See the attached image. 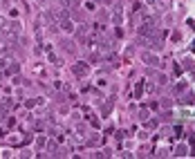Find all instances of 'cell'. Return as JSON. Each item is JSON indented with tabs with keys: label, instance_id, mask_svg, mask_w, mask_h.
Instances as JSON below:
<instances>
[{
	"label": "cell",
	"instance_id": "cell-15",
	"mask_svg": "<svg viewBox=\"0 0 195 159\" xmlns=\"http://www.w3.org/2000/svg\"><path fill=\"white\" fill-rule=\"evenodd\" d=\"M173 132H175V137H182V126H175Z\"/></svg>",
	"mask_w": 195,
	"mask_h": 159
},
{
	"label": "cell",
	"instance_id": "cell-2",
	"mask_svg": "<svg viewBox=\"0 0 195 159\" xmlns=\"http://www.w3.org/2000/svg\"><path fill=\"white\" fill-rule=\"evenodd\" d=\"M88 70H90L88 63H76V65H72V72H74L76 76H85V74H88Z\"/></svg>",
	"mask_w": 195,
	"mask_h": 159
},
{
	"label": "cell",
	"instance_id": "cell-12",
	"mask_svg": "<svg viewBox=\"0 0 195 159\" xmlns=\"http://www.w3.org/2000/svg\"><path fill=\"white\" fill-rule=\"evenodd\" d=\"M184 90H186V85H184V83H177V85H175V92H177V94L184 92Z\"/></svg>",
	"mask_w": 195,
	"mask_h": 159
},
{
	"label": "cell",
	"instance_id": "cell-11",
	"mask_svg": "<svg viewBox=\"0 0 195 159\" xmlns=\"http://www.w3.org/2000/svg\"><path fill=\"white\" fill-rule=\"evenodd\" d=\"M168 0H157V7H162V9H168Z\"/></svg>",
	"mask_w": 195,
	"mask_h": 159
},
{
	"label": "cell",
	"instance_id": "cell-18",
	"mask_svg": "<svg viewBox=\"0 0 195 159\" xmlns=\"http://www.w3.org/2000/svg\"><path fill=\"white\" fill-rule=\"evenodd\" d=\"M191 49H193V52H195V41H193V43H191Z\"/></svg>",
	"mask_w": 195,
	"mask_h": 159
},
{
	"label": "cell",
	"instance_id": "cell-4",
	"mask_svg": "<svg viewBox=\"0 0 195 159\" xmlns=\"http://www.w3.org/2000/svg\"><path fill=\"white\" fill-rule=\"evenodd\" d=\"M59 27H61V29H65V31H74V22H72L70 18H63V20L59 22Z\"/></svg>",
	"mask_w": 195,
	"mask_h": 159
},
{
	"label": "cell",
	"instance_id": "cell-8",
	"mask_svg": "<svg viewBox=\"0 0 195 159\" xmlns=\"http://www.w3.org/2000/svg\"><path fill=\"white\" fill-rule=\"evenodd\" d=\"M177 157H184L186 155V146H177V152H175Z\"/></svg>",
	"mask_w": 195,
	"mask_h": 159
},
{
	"label": "cell",
	"instance_id": "cell-10",
	"mask_svg": "<svg viewBox=\"0 0 195 159\" xmlns=\"http://www.w3.org/2000/svg\"><path fill=\"white\" fill-rule=\"evenodd\" d=\"M139 117H141V119H148V108H146V105H141V110H139Z\"/></svg>",
	"mask_w": 195,
	"mask_h": 159
},
{
	"label": "cell",
	"instance_id": "cell-5",
	"mask_svg": "<svg viewBox=\"0 0 195 159\" xmlns=\"http://www.w3.org/2000/svg\"><path fill=\"white\" fill-rule=\"evenodd\" d=\"M144 81H139V83H137L135 85V99H141V94H144Z\"/></svg>",
	"mask_w": 195,
	"mask_h": 159
},
{
	"label": "cell",
	"instance_id": "cell-13",
	"mask_svg": "<svg viewBox=\"0 0 195 159\" xmlns=\"http://www.w3.org/2000/svg\"><path fill=\"white\" fill-rule=\"evenodd\" d=\"M14 72H18V63H16V65H9V70H7V74H14Z\"/></svg>",
	"mask_w": 195,
	"mask_h": 159
},
{
	"label": "cell",
	"instance_id": "cell-19",
	"mask_svg": "<svg viewBox=\"0 0 195 159\" xmlns=\"http://www.w3.org/2000/svg\"><path fill=\"white\" fill-rule=\"evenodd\" d=\"M103 2H114V0H103Z\"/></svg>",
	"mask_w": 195,
	"mask_h": 159
},
{
	"label": "cell",
	"instance_id": "cell-17",
	"mask_svg": "<svg viewBox=\"0 0 195 159\" xmlns=\"http://www.w3.org/2000/svg\"><path fill=\"white\" fill-rule=\"evenodd\" d=\"M47 148H49V152H54V150H56V144H54V141H49V144H47Z\"/></svg>",
	"mask_w": 195,
	"mask_h": 159
},
{
	"label": "cell",
	"instance_id": "cell-7",
	"mask_svg": "<svg viewBox=\"0 0 195 159\" xmlns=\"http://www.w3.org/2000/svg\"><path fill=\"white\" fill-rule=\"evenodd\" d=\"M157 83L159 85H166V83H168V76H166V74H157Z\"/></svg>",
	"mask_w": 195,
	"mask_h": 159
},
{
	"label": "cell",
	"instance_id": "cell-1",
	"mask_svg": "<svg viewBox=\"0 0 195 159\" xmlns=\"http://www.w3.org/2000/svg\"><path fill=\"white\" fill-rule=\"evenodd\" d=\"M141 58H144V61H146V63L150 65V67H159V65H162V63H159V58H157L155 54H148V52H144V54H141Z\"/></svg>",
	"mask_w": 195,
	"mask_h": 159
},
{
	"label": "cell",
	"instance_id": "cell-6",
	"mask_svg": "<svg viewBox=\"0 0 195 159\" xmlns=\"http://www.w3.org/2000/svg\"><path fill=\"white\" fill-rule=\"evenodd\" d=\"M61 47H63V52H74V43L72 41H63Z\"/></svg>",
	"mask_w": 195,
	"mask_h": 159
},
{
	"label": "cell",
	"instance_id": "cell-16",
	"mask_svg": "<svg viewBox=\"0 0 195 159\" xmlns=\"http://www.w3.org/2000/svg\"><path fill=\"white\" fill-rule=\"evenodd\" d=\"M90 123H92L94 128H99V119H94V117H90Z\"/></svg>",
	"mask_w": 195,
	"mask_h": 159
},
{
	"label": "cell",
	"instance_id": "cell-14",
	"mask_svg": "<svg viewBox=\"0 0 195 159\" xmlns=\"http://www.w3.org/2000/svg\"><path fill=\"white\" fill-rule=\"evenodd\" d=\"M193 101H195V99H193V96H191V94H186V96H184V99H182V103H193Z\"/></svg>",
	"mask_w": 195,
	"mask_h": 159
},
{
	"label": "cell",
	"instance_id": "cell-9",
	"mask_svg": "<svg viewBox=\"0 0 195 159\" xmlns=\"http://www.w3.org/2000/svg\"><path fill=\"white\" fill-rule=\"evenodd\" d=\"M63 5H65V7H76L79 0H63Z\"/></svg>",
	"mask_w": 195,
	"mask_h": 159
},
{
	"label": "cell",
	"instance_id": "cell-3",
	"mask_svg": "<svg viewBox=\"0 0 195 159\" xmlns=\"http://www.w3.org/2000/svg\"><path fill=\"white\" fill-rule=\"evenodd\" d=\"M76 38H79L81 43H88V41H90V31H88V27H79V29H76Z\"/></svg>",
	"mask_w": 195,
	"mask_h": 159
}]
</instances>
